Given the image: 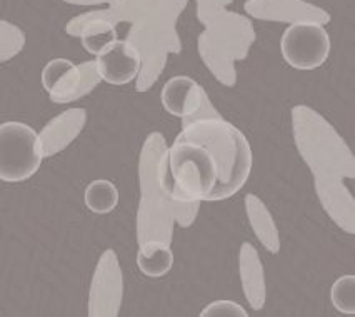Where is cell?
<instances>
[{
	"label": "cell",
	"mask_w": 355,
	"mask_h": 317,
	"mask_svg": "<svg viewBox=\"0 0 355 317\" xmlns=\"http://www.w3.org/2000/svg\"><path fill=\"white\" fill-rule=\"evenodd\" d=\"M292 132L300 157L313 175L317 197L327 216L347 234H355V199L347 180L355 179V157L324 115L309 105L292 109Z\"/></svg>",
	"instance_id": "6da1fadb"
},
{
	"label": "cell",
	"mask_w": 355,
	"mask_h": 317,
	"mask_svg": "<svg viewBox=\"0 0 355 317\" xmlns=\"http://www.w3.org/2000/svg\"><path fill=\"white\" fill-rule=\"evenodd\" d=\"M189 0H112L105 9L115 26L129 24L127 42L137 49L142 59L135 90L147 92L162 76L171 53H180L177 20Z\"/></svg>",
	"instance_id": "7a4b0ae2"
},
{
	"label": "cell",
	"mask_w": 355,
	"mask_h": 317,
	"mask_svg": "<svg viewBox=\"0 0 355 317\" xmlns=\"http://www.w3.org/2000/svg\"><path fill=\"white\" fill-rule=\"evenodd\" d=\"M168 146L160 132H152L144 142L139 160L140 203L137 211V242L162 241L171 244L173 224L180 228L193 224L200 203H180L168 194L162 179V167Z\"/></svg>",
	"instance_id": "3957f363"
},
{
	"label": "cell",
	"mask_w": 355,
	"mask_h": 317,
	"mask_svg": "<svg viewBox=\"0 0 355 317\" xmlns=\"http://www.w3.org/2000/svg\"><path fill=\"white\" fill-rule=\"evenodd\" d=\"M180 137L207 147L218 171V189L214 203L237 194L249 180L252 149L247 137L222 115L182 122Z\"/></svg>",
	"instance_id": "277c9868"
},
{
	"label": "cell",
	"mask_w": 355,
	"mask_h": 317,
	"mask_svg": "<svg viewBox=\"0 0 355 317\" xmlns=\"http://www.w3.org/2000/svg\"><path fill=\"white\" fill-rule=\"evenodd\" d=\"M204 32L199 35V55L205 67L225 87L237 84L235 64L247 59L255 42L254 24L247 15L230 10H218L200 20Z\"/></svg>",
	"instance_id": "5b68a950"
},
{
	"label": "cell",
	"mask_w": 355,
	"mask_h": 317,
	"mask_svg": "<svg viewBox=\"0 0 355 317\" xmlns=\"http://www.w3.org/2000/svg\"><path fill=\"white\" fill-rule=\"evenodd\" d=\"M168 194L180 203H214L218 171L207 147L177 135L162 167Z\"/></svg>",
	"instance_id": "8992f818"
},
{
	"label": "cell",
	"mask_w": 355,
	"mask_h": 317,
	"mask_svg": "<svg viewBox=\"0 0 355 317\" xmlns=\"http://www.w3.org/2000/svg\"><path fill=\"white\" fill-rule=\"evenodd\" d=\"M40 135L24 122H3L0 126V179L22 182L31 179L44 160Z\"/></svg>",
	"instance_id": "52a82bcc"
},
{
	"label": "cell",
	"mask_w": 355,
	"mask_h": 317,
	"mask_svg": "<svg viewBox=\"0 0 355 317\" xmlns=\"http://www.w3.org/2000/svg\"><path fill=\"white\" fill-rule=\"evenodd\" d=\"M101 82L96 60L76 65L69 59H53L42 71V85L55 104H70L89 96Z\"/></svg>",
	"instance_id": "ba28073f"
},
{
	"label": "cell",
	"mask_w": 355,
	"mask_h": 317,
	"mask_svg": "<svg viewBox=\"0 0 355 317\" xmlns=\"http://www.w3.org/2000/svg\"><path fill=\"white\" fill-rule=\"evenodd\" d=\"M280 51L287 64L297 71L319 69L329 59V32L320 24H291L280 40Z\"/></svg>",
	"instance_id": "9c48e42d"
},
{
	"label": "cell",
	"mask_w": 355,
	"mask_h": 317,
	"mask_svg": "<svg viewBox=\"0 0 355 317\" xmlns=\"http://www.w3.org/2000/svg\"><path fill=\"white\" fill-rule=\"evenodd\" d=\"M123 299V275L115 250L107 249L94 271L89 292L90 317H117Z\"/></svg>",
	"instance_id": "30bf717a"
},
{
	"label": "cell",
	"mask_w": 355,
	"mask_h": 317,
	"mask_svg": "<svg viewBox=\"0 0 355 317\" xmlns=\"http://www.w3.org/2000/svg\"><path fill=\"white\" fill-rule=\"evenodd\" d=\"M160 98L164 109L168 114L182 119V122L220 115L210 102L204 87L187 76H175L168 79L164 85Z\"/></svg>",
	"instance_id": "8fae6325"
},
{
	"label": "cell",
	"mask_w": 355,
	"mask_h": 317,
	"mask_svg": "<svg viewBox=\"0 0 355 317\" xmlns=\"http://www.w3.org/2000/svg\"><path fill=\"white\" fill-rule=\"evenodd\" d=\"M243 9L250 17L269 22H313L320 26L330 22L327 10L305 0H247Z\"/></svg>",
	"instance_id": "7c38bea8"
},
{
	"label": "cell",
	"mask_w": 355,
	"mask_h": 317,
	"mask_svg": "<svg viewBox=\"0 0 355 317\" xmlns=\"http://www.w3.org/2000/svg\"><path fill=\"white\" fill-rule=\"evenodd\" d=\"M96 62L102 80L112 85H125L135 80L142 69L139 51L127 40H115L98 53Z\"/></svg>",
	"instance_id": "4fadbf2b"
},
{
	"label": "cell",
	"mask_w": 355,
	"mask_h": 317,
	"mask_svg": "<svg viewBox=\"0 0 355 317\" xmlns=\"http://www.w3.org/2000/svg\"><path fill=\"white\" fill-rule=\"evenodd\" d=\"M110 22L104 10H92L69 20L65 32L70 37H78L82 47L92 55L104 52L110 44L117 40V28Z\"/></svg>",
	"instance_id": "5bb4252c"
},
{
	"label": "cell",
	"mask_w": 355,
	"mask_h": 317,
	"mask_svg": "<svg viewBox=\"0 0 355 317\" xmlns=\"http://www.w3.org/2000/svg\"><path fill=\"white\" fill-rule=\"evenodd\" d=\"M87 112L85 109H69L53 117L40 132V144L45 157L59 154L78 137L85 127Z\"/></svg>",
	"instance_id": "9a60e30c"
},
{
	"label": "cell",
	"mask_w": 355,
	"mask_h": 317,
	"mask_svg": "<svg viewBox=\"0 0 355 317\" xmlns=\"http://www.w3.org/2000/svg\"><path fill=\"white\" fill-rule=\"evenodd\" d=\"M239 273H241L242 291L247 302L254 311H260L266 306V273L260 261L257 249L250 242H243L239 252Z\"/></svg>",
	"instance_id": "2e32d148"
},
{
	"label": "cell",
	"mask_w": 355,
	"mask_h": 317,
	"mask_svg": "<svg viewBox=\"0 0 355 317\" xmlns=\"http://www.w3.org/2000/svg\"><path fill=\"white\" fill-rule=\"evenodd\" d=\"M245 211L249 222L254 230L255 237L262 242V246L272 254H277L280 250L279 229L275 225L274 217L267 205L262 203L255 194H247L245 197Z\"/></svg>",
	"instance_id": "e0dca14e"
},
{
	"label": "cell",
	"mask_w": 355,
	"mask_h": 317,
	"mask_svg": "<svg viewBox=\"0 0 355 317\" xmlns=\"http://www.w3.org/2000/svg\"><path fill=\"white\" fill-rule=\"evenodd\" d=\"M137 264L140 273L148 277H162L172 269L173 264L171 244L162 241H148L139 244Z\"/></svg>",
	"instance_id": "ac0fdd59"
},
{
	"label": "cell",
	"mask_w": 355,
	"mask_h": 317,
	"mask_svg": "<svg viewBox=\"0 0 355 317\" xmlns=\"http://www.w3.org/2000/svg\"><path fill=\"white\" fill-rule=\"evenodd\" d=\"M119 204V191L110 180L98 179L85 189V205L94 214H109Z\"/></svg>",
	"instance_id": "d6986e66"
},
{
	"label": "cell",
	"mask_w": 355,
	"mask_h": 317,
	"mask_svg": "<svg viewBox=\"0 0 355 317\" xmlns=\"http://www.w3.org/2000/svg\"><path fill=\"white\" fill-rule=\"evenodd\" d=\"M26 45V34L22 28L9 22L0 20V62L14 59L17 53L22 52Z\"/></svg>",
	"instance_id": "ffe728a7"
},
{
	"label": "cell",
	"mask_w": 355,
	"mask_h": 317,
	"mask_svg": "<svg viewBox=\"0 0 355 317\" xmlns=\"http://www.w3.org/2000/svg\"><path fill=\"white\" fill-rule=\"evenodd\" d=\"M330 299L342 314H355V275H342L332 284Z\"/></svg>",
	"instance_id": "44dd1931"
},
{
	"label": "cell",
	"mask_w": 355,
	"mask_h": 317,
	"mask_svg": "<svg viewBox=\"0 0 355 317\" xmlns=\"http://www.w3.org/2000/svg\"><path fill=\"white\" fill-rule=\"evenodd\" d=\"M202 317H247V311L241 304L234 300H216L210 302L204 311L200 312Z\"/></svg>",
	"instance_id": "7402d4cb"
},
{
	"label": "cell",
	"mask_w": 355,
	"mask_h": 317,
	"mask_svg": "<svg viewBox=\"0 0 355 317\" xmlns=\"http://www.w3.org/2000/svg\"><path fill=\"white\" fill-rule=\"evenodd\" d=\"M197 2V17L199 20L205 19L207 15L214 14V12L227 9L229 3H232L234 0H196Z\"/></svg>",
	"instance_id": "603a6c76"
},
{
	"label": "cell",
	"mask_w": 355,
	"mask_h": 317,
	"mask_svg": "<svg viewBox=\"0 0 355 317\" xmlns=\"http://www.w3.org/2000/svg\"><path fill=\"white\" fill-rule=\"evenodd\" d=\"M65 3H72V6H109L112 0H62Z\"/></svg>",
	"instance_id": "cb8c5ba5"
}]
</instances>
